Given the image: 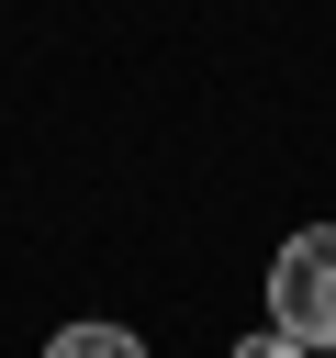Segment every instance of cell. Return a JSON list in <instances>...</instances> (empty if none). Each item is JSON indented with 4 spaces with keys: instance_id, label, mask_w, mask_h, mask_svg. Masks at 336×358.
<instances>
[{
    "instance_id": "6da1fadb",
    "label": "cell",
    "mask_w": 336,
    "mask_h": 358,
    "mask_svg": "<svg viewBox=\"0 0 336 358\" xmlns=\"http://www.w3.org/2000/svg\"><path fill=\"white\" fill-rule=\"evenodd\" d=\"M269 336H291L302 358L336 347V224H302L269 257Z\"/></svg>"
},
{
    "instance_id": "7a4b0ae2",
    "label": "cell",
    "mask_w": 336,
    "mask_h": 358,
    "mask_svg": "<svg viewBox=\"0 0 336 358\" xmlns=\"http://www.w3.org/2000/svg\"><path fill=\"white\" fill-rule=\"evenodd\" d=\"M45 358H146V347H134V324H56Z\"/></svg>"
},
{
    "instance_id": "3957f363",
    "label": "cell",
    "mask_w": 336,
    "mask_h": 358,
    "mask_svg": "<svg viewBox=\"0 0 336 358\" xmlns=\"http://www.w3.org/2000/svg\"><path fill=\"white\" fill-rule=\"evenodd\" d=\"M235 358H302V347H291V336H269V324H258V336H235Z\"/></svg>"
}]
</instances>
